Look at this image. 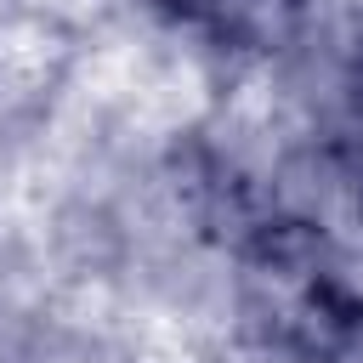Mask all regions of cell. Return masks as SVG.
Returning a JSON list of instances; mask_svg holds the SVG:
<instances>
[{
  "label": "cell",
  "mask_w": 363,
  "mask_h": 363,
  "mask_svg": "<svg viewBox=\"0 0 363 363\" xmlns=\"http://www.w3.org/2000/svg\"><path fill=\"white\" fill-rule=\"evenodd\" d=\"M340 147H346V159H352V164H357V176H363V96H357V108H352V119H346Z\"/></svg>",
  "instance_id": "7a4b0ae2"
},
{
  "label": "cell",
  "mask_w": 363,
  "mask_h": 363,
  "mask_svg": "<svg viewBox=\"0 0 363 363\" xmlns=\"http://www.w3.org/2000/svg\"><path fill=\"white\" fill-rule=\"evenodd\" d=\"M318 28V45L363 74V0H301V28Z\"/></svg>",
  "instance_id": "6da1fadb"
}]
</instances>
